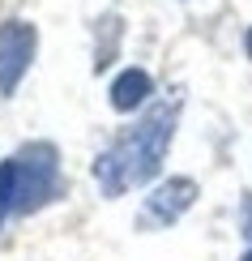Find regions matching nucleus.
<instances>
[{"mask_svg": "<svg viewBox=\"0 0 252 261\" xmlns=\"http://www.w3.org/2000/svg\"><path fill=\"white\" fill-rule=\"evenodd\" d=\"M175 116H180V103H158L146 112V120L137 128H128L124 137L116 141L107 154H98L94 163V180L107 197H120L133 184H146L158 176L162 159H167L171 133H175Z\"/></svg>", "mask_w": 252, "mask_h": 261, "instance_id": "1", "label": "nucleus"}, {"mask_svg": "<svg viewBox=\"0 0 252 261\" xmlns=\"http://www.w3.org/2000/svg\"><path fill=\"white\" fill-rule=\"evenodd\" d=\"M60 189V167H56V146L35 141L21 154L0 163V223L9 214L39 210L47 197H56Z\"/></svg>", "mask_w": 252, "mask_h": 261, "instance_id": "2", "label": "nucleus"}, {"mask_svg": "<svg viewBox=\"0 0 252 261\" xmlns=\"http://www.w3.org/2000/svg\"><path fill=\"white\" fill-rule=\"evenodd\" d=\"M35 47H39V35H35L30 21L9 17L0 26V94L17 90V82L26 77L30 60H35Z\"/></svg>", "mask_w": 252, "mask_h": 261, "instance_id": "3", "label": "nucleus"}, {"mask_svg": "<svg viewBox=\"0 0 252 261\" xmlns=\"http://www.w3.org/2000/svg\"><path fill=\"white\" fill-rule=\"evenodd\" d=\"M197 201V180L175 176L167 184H158L154 193L146 197V210H141V227H171L180 214H188V205Z\"/></svg>", "mask_w": 252, "mask_h": 261, "instance_id": "4", "label": "nucleus"}, {"mask_svg": "<svg viewBox=\"0 0 252 261\" xmlns=\"http://www.w3.org/2000/svg\"><path fill=\"white\" fill-rule=\"evenodd\" d=\"M150 94H154V82H150L146 69H124L111 82V107L116 112H137Z\"/></svg>", "mask_w": 252, "mask_h": 261, "instance_id": "5", "label": "nucleus"}, {"mask_svg": "<svg viewBox=\"0 0 252 261\" xmlns=\"http://www.w3.org/2000/svg\"><path fill=\"white\" fill-rule=\"evenodd\" d=\"M239 219H244V236L252 240V193H244V201H239Z\"/></svg>", "mask_w": 252, "mask_h": 261, "instance_id": "6", "label": "nucleus"}, {"mask_svg": "<svg viewBox=\"0 0 252 261\" xmlns=\"http://www.w3.org/2000/svg\"><path fill=\"white\" fill-rule=\"evenodd\" d=\"M239 261H252V253H244V257H239Z\"/></svg>", "mask_w": 252, "mask_h": 261, "instance_id": "7", "label": "nucleus"}, {"mask_svg": "<svg viewBox=\"0 0 252 261\" xmlns=\"http://www.w3.org/2000/svg\"><path fill=\"white\" fill-rule=\"evenodd\" d=\"M248 51H252V35H248Z\"/></svg>", "mask_w": 252, "mask_h": 261, "instance_id": "8", "label": "nucleus"}]
</instances>
